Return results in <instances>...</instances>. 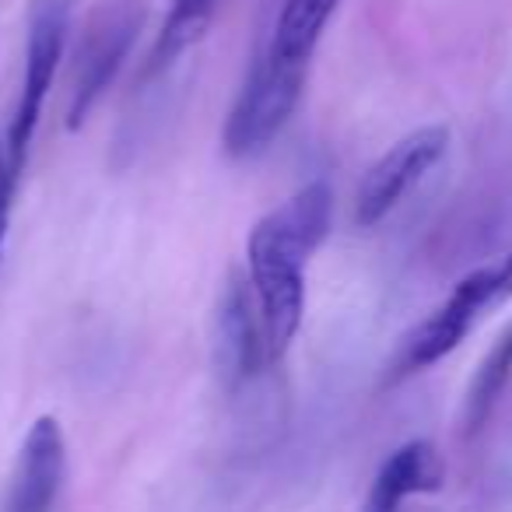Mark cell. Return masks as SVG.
Wrapping results in <instances>:
<instances>
[{"label": "cell", "instance_id": "cell-1", "mask_svg": "<svg viewBox=\"0 0 512 512\" xmlns=\"http://www.w3.org/2000/svg\"><path fill=\"white\" fill-rule=\"evenodd\" d=\"M246 249L267 351L281 358L299 334L302 309H306V274H302V267H306L309 256L271 218H264L249 232Z\"/></svg>", "mask_w": 512, "mask_h": 512}, {"label": "cell", "instance_id": "cell-2", "mask_svg": "<svg viewBox=\"0 0 512 512\" xmlns=\"http://www.w3.org/2000/svg\"><path fill=\"white\" fill-rule=\"evenodd\" d=\"M302 81H306V67L285 64V60L271 57L267 50L260 53L253 60V71H249L232 113H228L225 123L228 155L249 158V155H260L264 148H271V141L285 130L288 116L299 106Z\"/></svg>", "mask_w": 512, "mask_h": 512}, {"label": "cell", "instance_id": "cell-3", "mask_svg": "<svg viewBox=\"0 0 512 512\" xmlns=\"http://www.w3.org/2000/svg\"><path fill=\"white\" fill-rule=\"evenodd\" d=\"M67 29H71V0H36L29 15V50H25V81L22 99L8 127V155L25 165L32 134H36L39 113H43L46 92L53 85V74L64 57Z\"/></svg>", "mask_w": 512, "mask_h": 512}, {"label": "cell", "instance_id": "cell-4", "mask_svg": "<svg viewBox=\"0 0 512 512\" xmlns=\"http://www.w3.org/2000/svg\"><path fill=\"white\" fill-rule=\"evenodd\" d=\"M449 148V130L446 127H421L397 141L369 172H365L362 186H358V204L355 218L358 225L372 228L442 162Z\"/></svg>", "mask_w": 512, "mask_h": 512}, {"label": "cell", "instance_id": "cell-5", "mask_svg": "<svg viewBox=\"0 0 512 512\" xmlns=\"http://www.w3.org/2000/svg\"><path fill=\"white\" fill-rule=\"evenodd\" d=\"M137 18L130 8H106L85 32V43L78 46V64H74V95H71V113H67V127L78 130L102 99L109 85H113L116 71L123 67L134 43Z\"/></svg>", "mask_w": 512, "mask_h": 512}, {"label": "cell", "instance_id": "cell-6", "mask_svg": "<svg viewBox=\"0 0 512 512\" xmlns=\"http://www.w3.org/2000/svg\"><path fill=\"white\" fill-rule=\"evenodd\" d=\"M67 477V446L57 418H39L29 428L11 474L4 512H53Z\"/></svg>", "mask_w": 512, "mask_h": 512}, {"label": "cell", "instance_id": "cell-7", "mask_svg": "<svg viewBox=\"0 0 512 512\" xmlns=\"http://www.w3.org/2000/svg\"><path fill=\"white\" fill-rule=\"evenodd\" d=\"M264 327H256L249 288L239 274H232L218 302V369L228 386L256 376L260 358H264Z\"/></svg>", "mask_w": 512, "mask_h": 512}, {"label": "cell", "instance_id": "cell-8", "mask_svg": "<svg viewBox=\"0 0 512 512\" xmlns=\"http://www.w3.org/2000/svg\"><path fill=\"white\" fill-rule=\"evenodd\" d=\"M442 488V460L432 442L414 439L390 453V460L379 467L376 481L369 491L365 512H397V505L407 495H425V491Z\"/></svg>", "mask_w": 512, "mask_h": 512}, {"label": "cell", "instance_id": "cell-9", "mask_svg": "<svg viewBox=\"0 0 512 512\" xmlns=\"http://www.w3.org/2000/svg\"><path fill=\"white\" fill-rule=\"evenodd\" d=\"M477 320H481V313H477L467 299H460V295L453 292L411 337H407L400 372H421V369H428V365L442 362L449 351L460 348V341L474 330Z\"/></svg>", "mask_w": 512, "mask_h": 512}, {"label": "cell", "instance_id": "cell-10", "mask_svg": "<svg viewBox=\"0 0 512 512\" xmlns=\"http://www.w3.org/2000/svg\"><path fill=\"white\" fill-rule=\"evenodd\" d=\"M341 0H285V8L274 25V36L267 43V53L285 64L309 67L313 50L327 29L330 15L337 11Z\"/></svg>", "mask_w": 512, "mask_h": 512}, {"label": "cell", "instance_id": "cell-11", "mask_svg": "<svg viewBox=\"0 0 512 512\" xmlns=\"http://www.w3.org/2000/svg\"><path fill=\"white\" fill-rule=\"evenodd\" d=\"M267 218L295 242L306 256H313L320 249V242L327 239L330 221H334V193L327 183H309L306 190L295 193L288 204H281L278 211H271Z\"/></svg>", "mask_w": 512, "mask_h": 512}, {"label": "cell", "instance_id": "cell-12", "mask_svg": "<svg viewBox=\"0 0 512 512\" xmlns=\"http://www.w3.org/2000/svg\"><path fill=\"white\" fill-rule=\"evenodd\" d=\"M509 376H512V327L498 337L495 348L484 355L481 369L474 372V383H470V393H467V407H463L467 435H474L484 428V421H488L491 411H495Z\"/></svg>", "mask_w": 512, "mask_h": 512}, {"label": "cell", "instance_id": "cell-13", "mask_svg": "<svg viewBox=\"0 0 512 512\" xmlns=\"http://www.w3.org/2000/svg\"><path fill=\"white\" fill-rule=\"evenodd\" d=\"M214 8H218V0H172L169 18H165V25H162V36H158L155 50H151L148 74L162 71L179 53L190 50L207 32V25H211V18H214Z\"/></svg>", "mask_w": 512, "mask_h": 512}, {"label": "cell", "instance_id": "cell-14", "mask_svg": "<svg viewBox=\"0 0 512 512\" xmlns=\"http://www.w3.org/2000/svg\"><path fill=\"white\" fill-rule=\"evenodd\" d=\"M25 165H18L8 155V148H0V253H4V239H8V225H11V207H15V190H18V176H22Z\"/></svg>", "mask_w": 512, "mask_h": 512}]
</instances>
